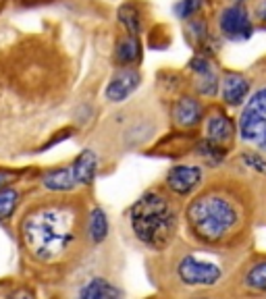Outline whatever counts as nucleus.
I'll return each mask as SVG.
<instances>
[{
    "label": "nucleus",
    "instance_id": "nucleus-24",
    "mask_svg": "<svg viewBox=\"0 0 266 299\" xmlns=\"http://www.w3.org/2000/svg\"><path fill=\"white\" fill-rule=\"evenodd\" d=\"M202 8V0H181V2L175 4V13L179 19H191L198 15V10Z\"/></svg>",
    "mask_w": 266,
    "mask_h": 299
},
{
    "label": "nucleus",
    "instance_id": "nucleus-8",
    "mask_svg": "<svg viewBox=\"0 0 266 299\" xmlns=\"http://www.w3.org/2000/svg\"><path fill=\"white\" fill-rule=\"evenodd\" d=\"M171 127L177 131H191L204 121V104L193 94H177L171 102Z\"/></svg>",
    "mask_w": 266,
    "mask_h": 299
},
{
    "label": "nucleus",
    "instance_id": "nucleus-17",
    "mask_svg": "<svg viewBox=\"0 0 266 299\" xmlns=\"http://www.w3.org/2000/svg\"><path fill=\"white\" fill-rule=\"evenodd\" d=\"M79 297L82 299H117V297H123V291L106 279H91L86 287H82Z\"/></svg>",
    "mask_w": 266,
    "mask_h": 299
},
{
    "label": "nucleus",
    "instance_id": "nucleus-5",
    "mask_svg": "<svg viewBox=\"0 0 266 299\" xmlns=\"http://www.w3.org/2000/svg\"><path fill=\"white\" fill-rule=\"evenodd\" d=\"M239 137L256 150L266 152V87L246 100L239 117Z\"/></svg>",
    "mask_w": 266,
    "mask_h": 299
},
{
    "label": "nucleus",
    "instance_id": "nucleus-26",
    "mask_svg": "<svg viewBox=\"0 0 266 299\" xmlns=\"http://www.w3.org/2000/svg\"><path fill=\"white\" fill-rule=\"evenodd\" d=\"M0 187H2V177H0Z\"/></svg>",
    "mask_w": 266,
    "mask_h": 299
},
{
    "label": "nucleus",
    "instance_id": "nucleus-21",
    "mask_svg": "<svg viewBox=\"0 0 266 299\" xmlns=\"http://www.w3.org/2000/svg\"><path fill=\"white\" fill-rule=\"evenodd\" d=\"M185 38L193 46V48H204V44L208 42V23L206 19L200 17H191L187 19V25H185Z\"/></svg>",
    "mask_w": 266,
    "mask_h": 299
},
{
    "label": "nucleus",
    "instance_id": "nucleus-15",
    "mask_svg": "<svg viewBox=\"0 0 266 299\" xmlns=\"http://www.w3.org/2000/svg\"><path fill=\"white\" fill-rule=\"evenodd\" d=\"M71 170H73L77 185H91L98 175V154L89 148L82 150V152L77 154V158L73 160Z\"/></svg>",
    "mask_w": 266,
    "mask_h": 299
},
{
    "label": "nucleus",
    "instance_id": "nucleus-7",
    "mask_svg": "<svg viewBox=\"0 0 266 299\" xmlns=\"http://www.w3.org/2000/svg\"><path fill=\"white\" fill-rule=\"evenodd\" d=\"M218 31L221 36L231 40V42H246L254 33V23L250 8L241 2L229 4L227 8L221 10L218 15Z\"/></svg>",
    "mask_w": 266,
    "mask_h": 299
},
{
    "label": "nucleus",
    "instance_id": "nucleus-10",
    "mask_svg": "<svg viewBox=\"0 0 266 299\" xmlns=\"http://www.w3.org/2000/svg\"><path fill=\"white\" fill-rule=\"evenodd\" d=\"M202 131H204L206 140L223 146L225 150H231L235 146L237 127H235V123L231 121V117L223 108H212L208 114H204Z\"/></svg>",
    "mask_w": 266,
    "mask_h": 299
},
{
    "label": "nucleus",
    "instance_id": "nucleus-20",
    "mask_svg": "<svg viewBox=\"0 0 266 299\" xmlns=\"http://www.w3.org/2000/svg\"><path fill=\"white\" fill-rule=\"evenodd\" d=\"M88 237L91 243H102L108 237V218L102 208H96L88 214Z\"/></svg>",
    "mask_w": 266,
    "mask_h": 299
},
{
    "label": "nucleus",
    "instance_id": "nucleus-4",
    "mask_svg": "<svg viewBox=\"0 0 266 299\" xmlns=\"http://www.w3.org/2000/svg\"><path fill=\"white\" fill-rule=\"evenodd\" d=\"M131 233L150 251L169 249L179 237L181 208L177 198L160 187L142 193L129 210Z\"/></svg>",
    "mask_w": 266,
    "mask_h": 299
},
{
    "label": "nucleus",
    "instance_id": "nucleus-2",
    "mask_svg": "<svg viewBox=\"0 0 266 299\" xmlns=\"http://www.w3.org/2000/svg\"><path fill=\"white\" fill-rule=\"evenodd\" d=\"M160 277L169 285V293L204 295L216 291L227 283L231 266L237 262L235 251L206 247L200 243L177 241L169 249L160 251Z\"/></svg>",
    "mask_w": 266,
    "mask_h": 299
},
{
    "label": "nucleus",
    "instance_id": "nucleus-22",
    "mask_svg": "<svg viewBox=\"0 0 266 299\" xmlns=\"http://www.w3.org/2000/svg\"><path fill=\"white\" fill-rule=\"evenodd\" d=\"M239 160L241 164L248 166L250 170L258 172V175H266V156L258 150H244V152L239 154Z\"/></svg>",
    "mask_w": 266,
    "mask_h": 299
},
{
    "label": "nucleus",
    "instance_id": "nucleus-19",
    "mask_svg": "<svg viewBox=\"0 0 266 299\" xmlns=\"http://www.w3.org/2000/svg\"><path fill=\"white\" fill-rule=\"evenodd\" d=\"M42 185L50 191H71L75 189V177H73V170L71 166H65V168H54L50 172H46L42 177Z\"/></svg>",
    "mask_w": 266,
    "mask_h": 299
},
{
    "label": "nucleus",
    "instance_id": "nucleus-14",
    "mask_svg": "<svg viewBox=\"0 0 266 299\" xmlns=\"http://www.w3.org/2000/svg\"><path fill=\"white\" fill-rule=\"evenodd\" d=\"M112 61L117 67H137L142 63V42L140 36H133V33H125L117 40L114 46V54Z\"/></svg>",
    "mask_w": 266,
    "mask_h": 299
},
{
    "label": "nucleus",
    "instance_id": "nucleus-1",
    "mask_svg": "<svg viewBox=\"0 0 266 299\" xmlns=\"http://www.w3.org/2000/svg\"><path fill=\"white\" fill-rule=\"evenodd\" d=\"M256 198L246 181L212 179L191 195L183 221L191 241L206 247L237 251L252 235Z\"/></svg>",
    "mask_w": 266,
    "mask_h": 299
},
{
    "label": "nucleus",
    "instance_id": "nucleus-13",
    "mask_svg": "<svg viewBox=\"0 0 266 299\" xmlns=\"http://www.w3.org/2000/svg\"><path fill=\"white\" fill-rule=\"evenodd\" d=\"M250 89L252 83L250 79L244 73H237V71H225L221 77V100L225 102L227 106H241L250 96Z\"/></svg>",
    "mask_w": 266,
    "mask_h": 299
},
{
    "label": "nucleus",
    "instance_id": "nucleus-16",
    "mask_svg": "<svg viewBox=\"0 0 266 299\" xmlns=\"http://www.w3.org/2000/svg\"><path fill=\"white\" fill-rule=\"evenodd\" d=\"M119 23L125 27L127 33H133V36H140L144 31V21H146V15H144V6L135 0H129L119 6Z\"/></svg>",
    "mask_w": 266,
    "mask_h": 299
},
{
    "label": "nucleus",
    "instance_id": "nucleus-6",
    "mask_svg": "<svg viewBox=\"0 0 266 299\" xmlns=\"http://www.w3.org/2000/svg\"><path fill=\"white\" fill-rule=\"evenodd\" d=\"M165 189L177 200H187L204 185V168L200 164L179 162L173 164L165 175Z\"/></svg>",
    "mask_w": 266,
    "mask_h": 299
},
{
    "label": "nucleus",
    "instance_id": "nucleus-11",
    "mask_svg": "<svg viewBox=\"0 0 266 299\" xmlns=\"http://www.w3.org/2000/svg\"><path fill=\"white\" fill-rule=\"evenodd\" d=\"M142 75L137 67H119V71L110 77V81L104 89V96L108 102H125L133 91L140 87Z\"/></svg>",
    "mask_w": 266,
    "mask_h": 299
},
{
    "label": "nucleus",
    "instance_id": "nucleus-18",
    "mask_svg": "<svg viewBox=\"0 0 266 299\" xmlns=\"http://www.w3.org/2000/svg\"><path fill=\"white\" fill-rule=\"evenodd\" d=\"M229 154V150H225L223 146H218L210 140H206V137H202V140L195 144V156L200 158V162L210 166V168H216L221 166L225 162V158Z\"/></svg>",
    "mask_w": 266,
    "mask_h": 299
},
{
    "label": "nucleus",
    "instance_id": "nucleus-3",
    "mask_svg": "<svg viewBox=\"0 0 266 299\" xmlns=\"http://www.w3.org/2000/svg\"><path fill=\"white\" fill-rule=\"evenodd\" d=\"M84 233L82 212L75 204L56 202L40 206L21 224L23 243L40 262H54L71 251Z\"/></svg>",
    "mask_w": 266,
    "mask_h": 299
},
{
    "label": "nucleus",
    "instance_id": "nucleus-12",
    "mask_svg": "<svg viewBox=\"0 0 266 299\" xmlns=\"http://www.w3.org/2000/svg\"><path fill=\"white\" fill-rule=\"evenodd\" d=\"M237 287L244 295H266V258H256L239 268Z\"/></svg>",
    "mask_w": 266,
    "mask_h": 299
},
{
    "label": "nucleus",
    "instance_id": "nucleus-9",
    "mask_svg": "<svg viewBox=\"0 0 266 299\" xmlns=\"http://www.w3.org/2000/svg\"><path fill=\"white\" fill-rule=\"evenodd\" d=\"M187 73L191 77V85L204 98L216 96L221 87V75H218L216 65L208 59L206 54H195L187 63Z\"/></svg>",
    "mask_w": 266,
    "mask_h": 299
},
{
    "label": "nucleus",
    "instance_id": "nucleus-25",
    "mask_svg": "<svg viewBox=\"0 0 266 299\" xmlns=\"http://www.w3.org/2000/svg\"><path fill=\"white\" fill-rule=\"evenodd\" d=\"M252 19L266 25V0H254L252 4Z\"/></svg>",
    "mask_w": 266,
    "mask_h": 299
},
{
    "label": "nucleus",
    "instance_id": "nucleus-23",
    "mask_svg": "<svg viewBox=\"0 0 266 299\" xmlns=\"http://www.w3.org/2000/svg\"><path fill=\"white\" fill-rule=\"evenodd\" d=\"M19 204V193L13 187H0V221H4L15 212Z\"/></svg>",
    "mask_w": 266,
    "mask_h": 299
}]
</instances>
